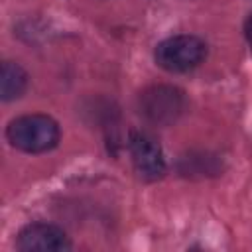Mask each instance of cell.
Returning a JSON list of instances; mask_svg holds the SVG:
<instances>
[{"mask_svg": "<svg viewBox=\"0 0 252 252\" xmlns=\"http://www.w3.org/2000/svg\"><path fill=\"white\" fill-rule=\"evenodd\" d=\"M156 63L169 73H185L195 69L207 57V43L189 33L171 35L156 45Z\"/></svg>", "mask_w": 252, "mask_h": 252, "instance_id": "7a4b0ae2", "label": "cell"}, {"mask_svg": "<svg viewBox=\"0 0 252 252\" xmlns=\"http://www.w3.org/2000/svg\"><path fill=\"white\" fill-rule=\"evenodd\" d=\"M138 110L148 122L158 126H167L183 114L185 94L183 91L169 85H154L140 94Z\"/></svg>", "mask_w": 252, "mask_h": 252, "instance_id": "3957f363", "label": "cell"}, {"mask_svg": "<svg viewBox=\"0 0 252 252\" xmlns=\"http://www.w3.org/2000/svg\"><path fill=\"white\" fill-rule=\"evenodd\" d=\"M132 163L142 179L156 181L165 173V158L159 144L146 132H134L128 142Z\"/></svg>", "mask_w": 252, "mask_h": 252, "instance_id": "277c9868", "label": "cell"}, {"mask_svg": "<svg viewBox=\"0 0 252 252\" xmlns=\"http://www.w3.org/2000/svg\"><path fill=\"white\" fill-rule=\"evenodd\" d=\"M244 35H246V41L252 49V14L246 18V24H244Z\"/></svg>", "mask_w": 252, "mask_h": 252, "instance_id": "52a82bcc", "label": "cell"}, {"mask_svg": "<svg viewBox=\"0 0 252 252\" xmlns=\"http://www.w3.org/2000/svg\"><path fill=\"white\" fill-rule=\"evenodd\" d=\"M16 246L22 252H63L71 248V242L63 228L49 222H32L20 230Z\"/></svg>", "mask_w": 252, "mask_h": 252, "instance_id": "5b68a950", "label": "cell"}, {"mask_svg": "<svg viewBox=\"0 0 252 252\" xmlns=\"http://www.w3.org/2000/svg\"><path fill=\"white\" fill-rule=\"evenodd\" d=\"M28 89V73L14 61H4L0 69V96L4 102L20 98Z\"/></svg>", "mask_w": 252, "mask_h": 252, "instance_id": "8992f818", "label": "cell"}, {"mask_svg": "<svg viewBox=\"0 0 252 252\" xmlns=\"http://www.w3.org/2000/svg\"><path fill=\"white\" fill-rule=\"evenodd\" d=\"M59 124L47 114H24L6 128L8 142L26 154H43L59 144Z\"/></svg>", "mask_w": 252, "mask_h": 252, "instance_id": "6da1fadb", "label": "cell"}]
</instances>
